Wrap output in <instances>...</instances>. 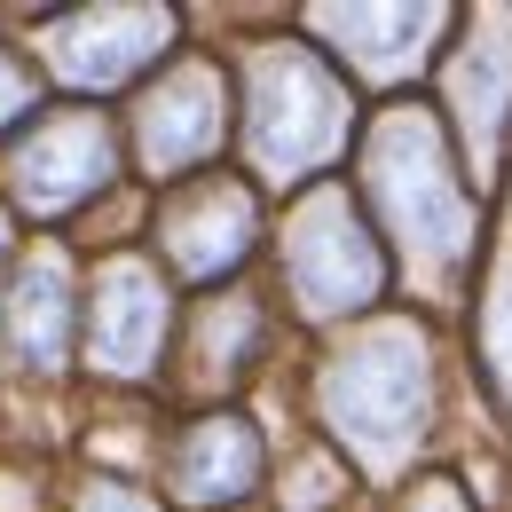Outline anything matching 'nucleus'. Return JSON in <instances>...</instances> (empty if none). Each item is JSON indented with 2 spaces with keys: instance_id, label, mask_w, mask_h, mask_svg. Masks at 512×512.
Returning <instances> with one entry per match:
<instances>
[{
  "instance_id": "nucleus-20",
  "label": "nucleus",
  "mask_w": 512,
  "mask_h": 512,
  "mask_svg": "<svg viewBox=\"0 0 512 512\" xmlns=\"http://www.w3.org/2000/svg\"><path fill=\"white\" fill-rule=\"evenodd\" d=\"M0 260H8V221H0Z\"/></svg>"
},
{
  "instance_id": "nucleus-8",
  "label": "nucleus",
  "mask_w": 512,
  "mask_h": 512,
  "mask_svg": "<svg viewBox=\"0 0 512 512\" xmlns=\"http://www.w3.org/2000/svg\"><path fill=\"white\" fill-rule=\"evenodd\" d=\"M174 8H79L48 24V64L64 71L79 95H103V87H127L134 71H150L174 48Z\"/></svg>"
},
{
  "instance_id": "nucleus-12",
  "label": "nucleus",
  "mask_w": 512,
  "mask_h": 512,
  "mask_svg": "<svg viewBox=\"0 0 512 512\" xmlns=\"http://www.w3.org/2000/svg\"><path fill=\"white\" fill-rule=\"evenodd\" d=\"M71 276L56 253H32L16 276H8V292H0V347H8V363L16 371H64L71 355Z\"/></svg>"
},
{
  "instance_id": "nucleus-11",
  "label": "nucleus",
  "mask_w": 512,
  "mask_h": 512,
  "mask_svg": "<svg viewBox=\"0 0 512 512\" xmlns=\"http://www.w3.org/2000/svg\"><path fill=\"white\" fill-rule=\"evenodd\" d=\"M166 481H174V497L197 512H221L237 505V497H253L260 481V434L253 418H237V410H213V418H190L174 449H166Z\"/></svg>"
},
{
  "instance_id": "nucleus-13",
  "label": "nucleus",
  "mask_w": 512,
  "mask_h": 512,
  "mask_svg": "<svg viewBox=\"0 0 512 512\" xmlns=\"http://www.w3.org/2000/svg\"><path fill=\"white\" fill-rule=\"evenodd\" d=\"M316 32H339V56H355L371 79H394L402 64L426 56V32H442V8H323Z\"/></svg>"
},
{
  "instance_id": "nucleus-9",
  "label": "nucleus",
  "mask_w": 512,
  "mask_h": 512,
  "mask_svg": "<svg viewBox=\"0 0 512 512\" xmlns=\"http://www.w3.org/2000/svg\"><path fill=\"white\" fill-rule=\"evenodd\" d=\"M158 245H166V268L190 276V284H221L229 268H245V253L260 245V205L245 182L229 174H205L158 213Z\"/></svg>"
},
{
  "instance_id": "nucleus-17",
  "label": "nucleus",
  "mask_w": 512,
  "mask_h": 512,
  "mask_svg": "<svg viewBox=\"0 0 512 512\" xmlns=\"http://www.w3.org/2000/svg\"><path fill=\"white\" fill-rule=\"evenodd\" d=\"M71 512H158V505H150L134 481H119V473H95V481H79Z\"/></svg>"
},
{
  "instance_id": "nucleus-16",
  "label": "nucleus",
  "mask_w": 512,
  "mask_h": 512,
  "mask_svg": "<svg viewBox=\"0 0 512 512\" xmlns=\"http://www.w3.org/2000/svg\"><path fill=\"white\" fill-rule=\"evenodd\" d=\"M339 497H347V465H339V457H300V465H292L284 512H331Z\"/></svg>"
},
{
  "instance_id": "nucleus-6",
  "label": "nucleus",
  "mask_w": 512,
  "mask_h": 512,
  "mask_svg": "<svg viewBox=\"0 0 512 512\" xmlns=\"http://www.w3.org/2000/svg\"><path fill=\"white\" fill-rule=\"evenodd\" d=\"M166 355V276L158 260L119 253L87 284V371L103 379H150Z\"/></svg>"
},
{
  "instance_id": "nucleus-15",
  "label": "nucleus",
  "mask_w": 512,
  "mask_h": 512,
  "mask_svg": "<svg viewBox=\"0 0 512 512\" xmlns=\"http://www.w3.org/2000/svg\"><path fill=\"white\" fill-rule=\"evenodd\" d=\"M481 363H489V379L505 394L512 410V253L489 260V292H481Z\"/></svg>"
},
{
  "instance_id": "nucleus-5",
  "label": "nucleus",
  "mask_w": 512,
  "mask_h": 512,
  "mask_svg": "<svg viewBox=\"0 0 512 512\" xmlns=\"http://www.w3.org/2000/svg\"><path fill=\"white\" fill-rule=\"evenodd\" d=\"M111 182V127L95 111H48L32 119V134L8 150V197L32 221L79 213L87 197Z\"/></svg>"
},
{
  "instance_id": "nucleus-1",
  "label": "nucleus",
  "mask_w": 512,
  "mask_h": 512,
  "mask_svg": "<svg viewBox=\"0 0 512 512\" xmlns=\"http://www.w3.org/2000/svg\"><path fill=\"white\" fill-rule=\"evenodd\" d=\"M363 190H371L379 229L402 245L410 276L434 300H449L465 284V268H473V245H481V205L457 182L442 119L418 111V103H394L363 142Z\"/></svg>"
},
{
  "instance_id": "nucleus-18",
  "label": "nucleus",
  "mask_w": 512,
  "mask_h": 512,
  "mask_svg": "<svg viewBox=\"0 0 512 512\" xmlns=\"http://www.w3.org/2000/svg\"><path fill=\"white\" fill-rule=\"evenodd\" d=\"M32 103H40V79L0 48V134L16 127V119H32Z\"/></svg>"
},
{
  "instance_id": "nucleus-2",
  "label": "nucleus",
  "mask_w": 512,
  "mask_h": 512,
  "mask_svg": "<svg viewBox=\"0 0 512 512\" xmlns=\"http://www.w3.org/2000/svg\"><path fill=\"white\" fill-rule=\"evenodd\" d=\"M323 426L355 449V465L371 473H402L410 449L434 426V347L418 323H371L355 331L316 379Z\"/></svg>"
},
{
  "instance_id": "nucleus-10",
  "label": "nucleus",
  "mask_w": 512,
  "mask_h": 512,
  "mask_svg": "<svg viewBox=\"0 0 512 512\" xmlns=\"http://www.w3.org/2000/svg\"><path fill=\"white\" fill-rule=\"evenodd\" d=\"M449 103H457V127H465L473 166L489 174L497 150H505V134H512V16L505 8H489V16L473 24V40L457 48V64H449Z\"/></svg>"
},
{
  "instance_id": "nucleus-7",
  "label": "nucleus",
  "mask_w": 512,
  "mask_h": 512,
  "mask_svg": "<svg viewBox=\"0 0 512 512\" xmlns=\"http://www.w3.org/2000/svg\"><path fill=\"white\" fill-rule=\"evenodd\" d=\"M221 134H229V79H221V64H197L190 56V64H174L134 103V158L158 182L205 166L221 150Z\"/></svg>"
},
{
  "instance_id": "nucleus-3",
  "label": "nucleus",
  "mask_w": 512,
  "mask_h": 512,
  "mask_svg": "<svg viewBox=\"0 0 512 512\" xmlns=\"http://www.w3.org/2000/svg\"><path fill=\"white\" fill-rule=\"evenodd\" d=\"M355 127V95L347 79L323 64L316 48L284 40V48H260L253 56V87H245V150H253L260 182H308L323 174Z\"/></svg>"
},
{
  "instance_id": "nucleus-19",
  "label": "nucleus",
  "mask_w": 512,
  "mask_h": 512,
  "mask_svg": "<svg viewBox=\"0 0 512 512\" xmlns=\"http://www.w3.org/2000/svg\"><path fill=\"white\" fill-rule=\"evenodd\" d=\"M402 512H473V505H465V489H457L449 473H426V481H410Z\"/></svg>"
},
{
  "instance_id": "nucleus-4",
  "label": "nucleus",
  "mask_w": 512,
  "mask_h": 512,
  "mask_svg": "<svg viewBox=\"0 0 512 512\" xmlns=\"http://www.w3.org/2000/svg\"><path fill=\"white\" fill-rule=\"evenodd\" d=\"M284 276L300 292V308L316 323H339V316H363L371 300L386 292V253L363 221V205L323 182V190L300 197V213L284 221Z\"/></svg>"
},
{
  "instance_id": "nucleus-14",
  "label": "nucleus",
  "mask_w": 512,
  "mask_h": 512,
  "mask_svg": "<svg viewBox=\"0 0 512 512\" xmlns=\"http://www.w3.org/2000/svg\"><path fill=\"white\" fill-rule=\"evenodd\" d=\"M260 339H268V316H260L253 292H213L205 308H197V379H237L245 363L260 355Z\"/></svg>"
}]
</instances>
